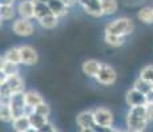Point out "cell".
<instances>
[{
  "label": "cell",
  "instance_id": "6da1fadb",
  "mask_svg": "<svg viewBox=\"0 0 153 132\" xmlns=\"http://www.w3.org/2000/svg\"><path fill=\"white\" fill-rule=\"evenodd\" d=\"M126 130L131 132H144L149 123V119L146 116L145 106H134L129 107L125 116Z\"/></svg>",
  "mask_w": 153,
  "mask_h": 132
},
{
  "label": "cell",
  "instance_id": "7a4b0ae2",
  "mask_svg": "<svg viewBox=\"0 0 153 132\" xmlns=\"http://www.w3.org/2000/svg\"><path fill=\"white\" fill-rule=\"evenodd\" d=\"M134 29H136V25H134L133 20L131 17L121 16V17H117V19H113L112 21L108 23L105 25L104 32L117 34V36H121V37H128L133 33Z\"/></svg>",
  "mask_w": 153,
  "mask_h": 132
},
{
  "label": "cell",
  "instance_id": "3957f363",
  "mask_svg": "<svg viewBox=\"0 0 153 132\" xmlns=\"http://www.w3.org/2000/svg\"><path fill=\"white\" fill-rule=\"evenodd\" d=\"M24 79L20 74H15L11 77L1 75L0 79V95L1 96H11L12 94L24 93Z\"/></svg>",
  "mask_w": 153,
  "mask_h": 132
},
{
  "label": "cell",
  "instance_id": "277c9868",
  "mask_svg": "<svg viewBox=\"0 0 153 132\" xmlns=\"http://www.w3.org/2000/svg\"><path fill=\"white\" fill-rule=\"evenodd\" d=\"M95 79L101 86H113L117 81V71L109 63L101 62V67H100Z\"/></svg>",
  "mask_w": 153,
  "mask_h": 132
},
{
  "label": "cell",
  "instance_id": "5b68a950",
  "mask_svg": "<svg viewBox=\"0 0 153 132\" xmlns=\"http://www.w3.org/2000/svg\"><path fill=\"white\" fill-rule=\"evenodd\" d=\"M12 29L13 34L19 37H29L35 33V25L32 23V20H28V19H15L13 23H12Z\"/></svg>",
  "mask_w": 153,
  "mask_h": 132
},
{
  "label": "cell",
  "instance_id": "8992f818",
  "mask_svg": "<svg viewBox=\"0 0 153 132\" xmlns=\"http://www.w3.org/2000/svg\"><path fill=\"white\" fill-rule=\"evenodd\" d=\"M93 115H95V120L97 125H101V127H113L114 116L109 108L96 107L93 108Z\"/></svg>",
  "mask_w": 153,
  "mask_h": 132
},
{
  "label": "cell",
  "instance_id": "52a82bcc",
  "mask_svg": "<svg viewBox=\"0 0 153 132\" xmlns=\"http://www.w3.org/2000/svg\"><path fill=\"white\" fill-rule=\"evenodd\" d=\"M79 5L83 8V11L88 16L99 19L104 16L101 8V1L100 0H79Z\"/></svg>",
  "mask_w": 153,
  "mask_h": 132
},
{
  "label": "cell",
  "instance_id": "ba28073f",
  "mask_svg": "<svg viewBox=\"0 0 153 132\" xmlns=\"http://www.w3.org/2000/svg\"><path fill=\"white\" fill-rule=\"evenodd\" d=\"M10 107L12 110L13 118H19V116L25 115V98H24V93H19V94H12L10 98Z\"/></svg>",
  "mask_w": 153,
  "mask_h": 132
},
{
  "label": "cell",
  "instance_id": "9c48e42d",
  "mask_svg": "<svg viewBox=\"0 0 153 132\" xmlns=\"http://www.w3.org/2000/svg\"><path fill=\"white\" fill-rule=\"evenodd\" d=\"M16 11L19 17H22V19H28V20L36 19V15H35V0H20L16 5Z\"/></svg>",
  "mask_w": 153,
  "mask_h": 132
},
{
  "label": "cell",
  "instance_id": "30bf717a",
  "mask_svg": "<svg viewBox=\"0 0 153 132\" xmlns=\"http://www.w3.org/2000/svg\"><path fill=\"white\" fill-rule=\"evenodd\" d=\"M20 53H22V65L24 66H35L39 62V54L36 49L31 45H20Z\"/></svg>",
  "mask_w": 153,
  "mask_h": 132
},
{
  "label": "cell",
  "instance_id": "8fae6325",
  "mask_svg": "<svg viewBox=\"0 0 153 132\" xmlns=\"http://www.w3.org/2000/svg\"><path fill=\"white\" fill-rule=\"evenodd\" d=\"M125 103L129 107H134V106H145L146 104V96L134 87L129 89L125 94Z\"/></svg>",
  "mask_w": 153,
  "mask_h": 132
},
{
  "label": "cell",
  "instance_id": "7c38bea8",
  "mask_svg": "<svg viewBox=\"0 0 153 132\" xmlns=\"http://www.w3.org/2000/svg\"><path fill=\"white\" fill-rule=\"evenodd\" d=\"M76 123L80 127V130L83 128H93L96 127V120L95 115H93V110H84L76 116Z\"/></svg>",
  "mask_w": 153,
  "mask_h": 132
},
{
  "label": "cell",
  "instance_id": "4fadbf2b",
  "mask_svg": "<svg viewBox=\"0 0 153 132\" xmlns=\"http://www.w3.org/2000/svg\"><path fill=\"white\" fill-rule=\"evenodd\" d=\"M100 67H101V62H100V61L95 60V58H89V60H85L83 62V65H81V71H83L88 78L95 79L99 70H100Z\"/></svg>",
  "mask_w": 153,
  "mask_h": 132
},
{
  "label": "cell",
  "instance_id": "5bb4252c",
  "mask_svg": "<svg viewBox=\"0 0 153 132\" xmlns=\"http://www.w3.org/2000/svg\"><path fill=\"white\" fill-rule=\"evenodd\" d=\"M48 5L51 8L52 13H55L57 17H65L69 13V8L64 4L63 0H48Z\"/></svg>",
  "mask_w": 153,
  "mask_h": 132
},
{
  "label": "cell",
  "instance_id": "9a60e30c",
  "mask_svg": "<svg viewBox=\"0 0 153 132\" xmlns=\"http://www.w3.org/2000/svg\"><path fill=\"white\" fill-rule=\"evenodd\" d=\"M0 74L5 75V77H11V75L19 74V65L10 61L4 60V58H0Z\"/></svg>",
  "mask_w": 153,
  "mask_h": 132
},
{
  "label": "cell",
  "instance_id": "2e32d148",
  "mask_svg": "<svg viewBox=\"0 0 153 132\" xmlns=\"http://www.w3.org/2000/svg\"><path fill=\"white\" fill-rule=\"evenodd\" d=\"M36 21L43 29H48V31H51V29H55L56 26L59 25L60 17H57L55 13H49V15H47V16L42 17V19L36 20Z\"/></svg>",
  "mask_w": 153,
  "mask_h": 132
},
{
  "label": "cell",
  "instance_id": "e0dca14e",
  "mask_svg": "<svg viewBox=\"0 0 153 132\" xmlns=\"http://www.w3.org/2000/svg\"><path fill=\"white\" fill-rule=\"evenodd\" d=\"M24 98H25L27 106H31L33 108L36 106H39L40 103H43V102H45L42 94L39 91H35V90H27V91H24Z\"/></svg>",
  "mask_w": 153,
  "mask_h": 132
},
{
  "label": "cell",
  "instance_id": "ac0fdd59",
  "mask_svg": "<svg viewBox=\"0 0 153 132\" xmlns=\"http://www.w3.org/2000/svg\"><path fill=\"white\" fill-rule=\"evenodd\" d=\"M1 57L4 58V60L10 61V62H13V63H16V65H20V63H22V53H20V46H12V48L7 49Z\"/></svg>",
  "mask_w": 153,
  "mask_h": 132
},
{
  "label": "cell",
  "instance_id": "d6986e66",
  "mask_svg": "<svg viewBox=\"0 0 153 132\" xmlns=\"http://www.w3.org/2000/svg\"><path fill=\"white\" fill-rule=\"evenodd\" d=\"M104 42L107 44L108 46L111 48H121L123 45L125 44V39L126 37H121V36H117V34H112V33H107L104 32Z\"/></svg>",
  "mask_w": 153,
  "mask_h": 132
},
{
  "label": "cell",
  "instance_id": "ffe728a7",
  "mask_svg": "<svg viewBox=\"0 0 153 132\" xmlns=\"http://www.w3.org/2000/svg\"><path fill=\"white\" fill-rule=\"evenodd\" d=\"M137 19L145 25H152L153 24V8L152 7H141L137 11Z\"/></svg>",
  "mask_w": 153,
  "mask_h": 132
},
{
  "label": "cell",
  "instance_id": "44dd1931",
  "mask_svg": "<svg viewBox=\"0 0 153 132\" xmlns=\"http://www.w3.org/2000/svg\"><path fill=\"white\" fill-rule=\"evenodd\" d=\"M12 128L17 132H25L27 130L31 128V122H29V116L27 115H23V116H19L13 120L12 123Z\"/></svg>",
  "mask_w": 153,
  "mask_h": 132
},
{
  "label": "cell",
  "instance_id": "7402d4cb",
  "mask_svg": "<svg viewBox=\"0 0 153 132\" xmlns=\"http://www.w3.org/2000/svg\"><path fill=\"white\" fill-rule=\"evenodd\" d=\"M16 15H17L16 7H13V5H0V20L1 21L15 20Z\"/></svg>",
  "mask_w": 153,
  "mask_h": 132
},
{
  "label": "cell",
  "instance_id": "603a6c76",
  "mask_svg": "<svg viewBox=\"0 0 153 132\" xmlns=\"http://www.w3.org/2000/svg\"><path fill=\"white\" fill-rule=\"evenodd\" d=\"M104 16H112L119 9V1L117 0H100Z\"/></svg>",
  "mask_w": 153,
  "mask_h": 132
},
{
  "label": "cell",
  "instance_id": "cb8c5ba5",
  "mask_svg": "<svg viewBox=\"0 0 153 132\" xmlns=\"http://www.w3.org/2000/svg\"><path fill=\"white\" fill-rule=\"evenodd\" d=\"M29 122H31V127L40 131L44 125L48 124L49 120H48V116H43V115H40V114L33 112L32 115H29Z\"/></svg>",
  "mask_w": 153,
  "mask_h": 132
},
{
  "label": "cell",
  "instance_id": "d4e9b609",
  "mask_svg": "<svg viewBox=\"0 0 153 132\" xmlns=\"http://www.w3.org/2000/svg\"><path fill=\"white\" fill-rule=\"evenodd\" d=\"M52 13L51 8H49L48 3H44L40 1V0H35V15H36V19L35 20H39L42 17L47 16V15Z\"/></svg>",
  "mask_w": 153,
  "mask_h": 132
},
{
  "label": "cell",
  "instance_id": "484cf974",
  "mask_svg": "<svg viewBox=\"0 0 153 132\" xmlns=\"http://www.w3.org/2000/svg\"><path fill=\"white\" fill-rule=\"evenodd\" d=\"M132 87H134V89L139 90V91H141L143 94H148L153 89V83L145 81V79H143L141 77H137L133 81V86H132Z\"/></svg>",
  "mask_w": 153,
  "mask_h": 132
},
{
  "label": "cell",
  "instance_id": "4316f807",
  "mask_svg": "<svg viewBox=\"0 0 153 132\" xmlns=\"http://www.w3.org/2000/svg\"><path fill=\"white\" fill-rule=\"evenodd\" d=\"M0 119H1V122H4V123H12L15 120L10 104L0 103Z\"/></svg>",
  "mask_w": 153,
  "mask_h": 132
},
{
  "label": "cell",
  "instance_id": "83f0119b",
  "mask_svg": "<svg viewBox=\"0 0 153 132\" xmlns=\"http://www.w3.org/2000/svg\"><path fill=\"white\" fill-rule=\"evenodd\" d=\"M139 77L153 83V63H149V65H145L144 67H141Z\"/></svg>",
  "mask_w": 153,
  "mask_h": 132
},
{
  "label": "cell",
  "instance_id": "f1b7e54d",
  "mask_svg": "<svg viewBox=\"0 0 153 132\" xmlns=\"http://www.w3.org/2000/svg\"><path fill=\"white\" fill-rule=\"evenodd\" d=\"M35 112L40 114V115H43V116H49V114H51V107H49L45 102H43V103H40L39 106L35 107Z\"/></svg>",
  "mask_w": 153,
  "mask_h": 132
},
{
  "label": "cell",
  "instance_id": "f546056e",
  "mask_svg": "<svg viewBox=\"0 0 153 132\" xmlns=\"http://www.w3.org/2000/svg\"><path fill=\"white\" fill-rule=\"evenodd\" d=\"M145 110H146V116H148L149 122H153V103H146Z\"/></svg>",
  "mask_w": 153,
  "mask_h": 132
},
{
  "label": "cell",
  "instance_id": "4dcf8cb0",
  "mask_svg": "<svg viewBox=\"0 0 153 132\" xmlns=\"http://www.w3.org/2000/svg\"><path fill=\"white\" fill-rule=\"evenodd\" d=\"M63 1L68 8H72V7H75V5L79 4V0H63Z\"/></svg>",
  "mask_w": 153,
  "mask_h": 132
},
{
  "label": "cell",
  "instance_id": "1f68e13d",
  "mask_svg": "<svg viewBox=\"0 0 153 132\" xmlns=\"http://www.w3.org/2000/svg\"><path fill=\"white\" fill-rule=\"evenodd\" d=\"M146 96V103H153V89L148 94H145Z\"/></svg>",
  "mask_w": 153,
  "mask_h": 132
},
{
  "label": "cell",
  "instance_id": "d6a6232c",
  "mask_svg": "<svg viewBox=\"0 0 153 132\" xmlns=\"http://www.w3.org/2000/svg\"><path fill=\"white\" fill-rule=\"evenodd\" d=\"M16 0H0V5H13Z\"/></svg>",
  "mask_w": 153,
  "mask_h": 132
},
{
  "label": "cell",
  "instance_id": "836d02e7",
  "mask_svg": "<svg viewBox=\"0 0 153 132\" xmlns=\"http://www.w3.org/2000/svg\"><path fill=\"white\" fill-rule=\"evenodd\" d=\"M80 132H97V131L95 128H83V130H80Z\"/></svg>",
  "mask_w": 153,
  "mask_h": 132
},
{
  "label": "cell",
  "instance_id": "e575fe53",
  "mask_svg": "<svg viewBox=\"0 0 153 132\" xmlns=\"http://www.w3.org/2000/svg\"><path fill=\"white\" fill-rule=\"evenodd\" d=\"M25 132H40V131H39V130H36V128H33V127H31L29 130H27Z\"/></svg>",
  "mask_w": 153,
  "mask_h": 132
},
{
  "label": "cell",
  "instance_id": "d590c367",
  "mask_svg": "<svg viewBox=\"0 0 153 132\" xmlns=\"http://www.w3.org/2000/svg\"><path fill=\"white\" fill-rule=\"evenodd\" d=\"M49 132H60V131H59V130H57V128H56V127H55V128H53V130H52V131H49Z\"/></svg>",
  "mask_w": 153,
  "mask_h": 132
},
{
  "label": "cell",
  "instance_id": "8d00e7d4",
  "mask_svg": "<svg viewBox=\"0 0 153 132\" xmlns=\"http://www.w3.org/2000/svg\"><path fill=\"white\" fill-rule=\"evenodd\" d=\"M121 132H129V131H128V130H126V131H121Z\"/></svg>",
  "mask_w": 153,
  "mask_h": 132
},
{
  "label": "cell",
  "instance_id": "74e56055",
  "mask_svg": "<svg viewBox=\"0 0 153 132\" xmlns=\"http://www.w3.org/2000/svg\"><path fill=\"white\" fill-rule=\"evenodd\" d=\"M16 1H17V0H16ZM19 1H20V0H19Z\"/></svg>",
  "mask_w": 153,
  "mask_h": 132
},
{
  "label": "cell",
  "instance_id": "f35d334b",
  "mask_svg": "<svg viewBox=\"0 0 153 132\" xmlns=\"http://www.w3.org/2000/svg\"><path fill=\"white\" fill-rule=\"evenodd\" d=\"M15 132H17V131H15Z\"/></svg>",
  "mask_w": 153,
  "mask_h": 132
},
{
  "label": "cell",
  "instance_id": "ab89813d",
  "mask_svg": "<svg viewBox=\"0 0 153 132\" xmlns=\"http://www.w3.org/2000/svg\"><path fill=\"white\" fill-rule=\"evenodd\" d=\"M129 132H131V131H129Z\"/></svg>",
  "mask_w": 153,
  "mask_h": 132
},
{
  "label": "cell",
  "instance_id": "60d3db41",
  "mask_svg": "<svg viewBox=\"0 0 153 132\" xmlns=\"http://www.w3.org/2000/svg\"><path fill=\"white\" fill-rule=\"evenodd\" d=\"M152 8H153V7H152Z\"/></svg>",
  "mask_w": 153,
  "mask_h": 132
}]
</instances>
